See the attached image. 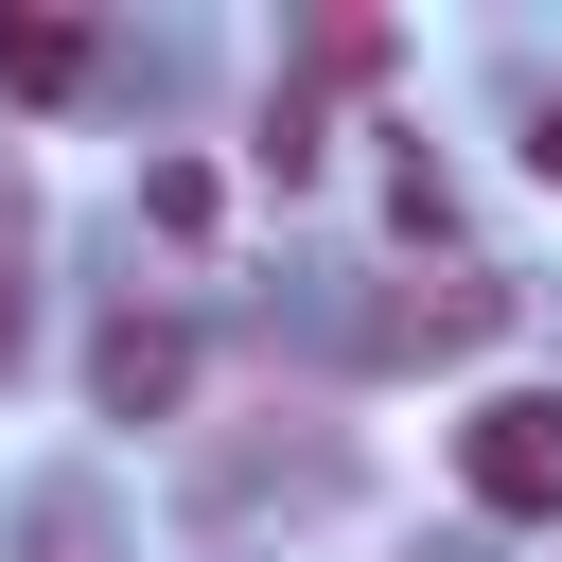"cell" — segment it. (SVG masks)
<instances>
[{
  "label": "cell",
  "mask_w": 562,
  "mask_h": 562,
  "mask_svg": "<svg viewBox=\"0 0 562 562\" xmlns=\"http://www.w3.org/2000/svg\"><path fill=\"white\" fill-rule=\"evenodd\" d=\"M18 334H35V299H18V193H0V369H18Z\"/></svg>",
  "instance_id": "8992f818"
},
{
  "label": "cell",
  "mask_w": 562,
  "mask_h": 562,
  "mask_svg": "<svg viewBox=\"0 0 562 562\" xmlns=\"http://www.w3.org/2000/svg\"><path fill=\"white\" fill-rule=\"evenodd\" d=\"M0 88H18V105H70V88H88V18L0 0Z\"/></svg>",
  "instance_id": "277c9868"
},
{
  "label": "cell",
  "mask_w": 562,
  "mask_h": 562,
  "mask_svg": "<svg viewBox=\"0 0 562 562\" xmlns=\"http://www.w3.org/2000/svg\"><path fill=\"white\" fill-rule=\"evenodd\" d=\"M527 176H562V88H544V105H527Z\"/></svg>",
  "instance_id": "52a82bcc"
},
{
  "label": "cell",
  "mask_w": 562,
  "mask_h": 562,
  "mask_svg": "<svg viewBox=\"0 0 562 562\" xmlns=\"http://www.w3.org/2000/svg\"><path fill=\"white\" fill-rule=\"evenodd\" d=\"M140 228H176V246H193V228H211V176H193V158H140Z\"/></svg>",
  "instance_id": "5b68a950"
},
{
  "label": "cell",
  "mask_w": 562,
  "mask_h": 562,
  "mask_svg": "<svg viewBox=\"0 0 562 562\" xmlns=\"http://www.w3.org/2000/svg\"><path fill=\"white\" fill-rule=\"evenodd\" d=\"M457 492L492 527H562V386H492L457 422Z\"/></svg>",
  "instance_id": "6da1fadb"
},
{
  "label": "cell",
  "mask_w": 562,
  "mask_h": 562,
  "mask_svg": "<svg viewBox=\"0 0 562 562\" xmlns=\"http://www.w3.org/2000/svg\"><path fill=\"white\" fill-rule=\"evenodd\" d=\"M88 404H105V422H176V404H193V334L123 299V316L88 334Z\"/></svg>",
  "instance_id": "3957f363"
},
{
  "label": "cell",
  "mask_w": 562,
  "mask_h": 562,
  "mask_svg": "<svg viewBox=\"0 0 562 562\" xmlns=\"http://www.w3.org/2000/svg\"><path fill=\"white\" fill-rule=\"evenodd\" d=\"M492 334H509V281H492V263H422V281H386V299L351 316L369 369H457V351H492Z\"/></svg>",
  "instance_id": "7a4b0ae2"
}]
</instances>
